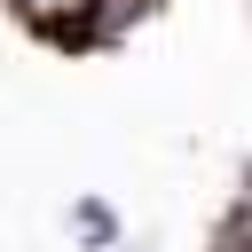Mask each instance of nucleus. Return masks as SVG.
<instances>
[{
    "label": "nucleus",
    "mask_w": 252,
    "mask_h": 252,
    "mask_svg": "<svg viewBox=\"0 0 252 252\" xmlns=\"http://www.w3.org/2000/svg\"><path fill=\"white\" fill-rule=\"evenodd\" d=\"M71 228H79L87 244H118V220H110V205H94V197H87V205L71 213Z\"/></svg>",
    "instance_id": "nucleus-2"
},
{
    "label": "nucleus",
    "mask_w": 252,
    "mask_h": 252,
    "mask_svg": "<svg viewBox=\"0 0 252 252\" xmlns=\"http://www.w3.org/2000/svg\"><path fill=\"white\" fill-rule=\"evenodd\" d=\"M16 8L55 47H102V0H16Z\"/></svg>",
    "instance_id": "nucleus-1"
}]
</instances>
